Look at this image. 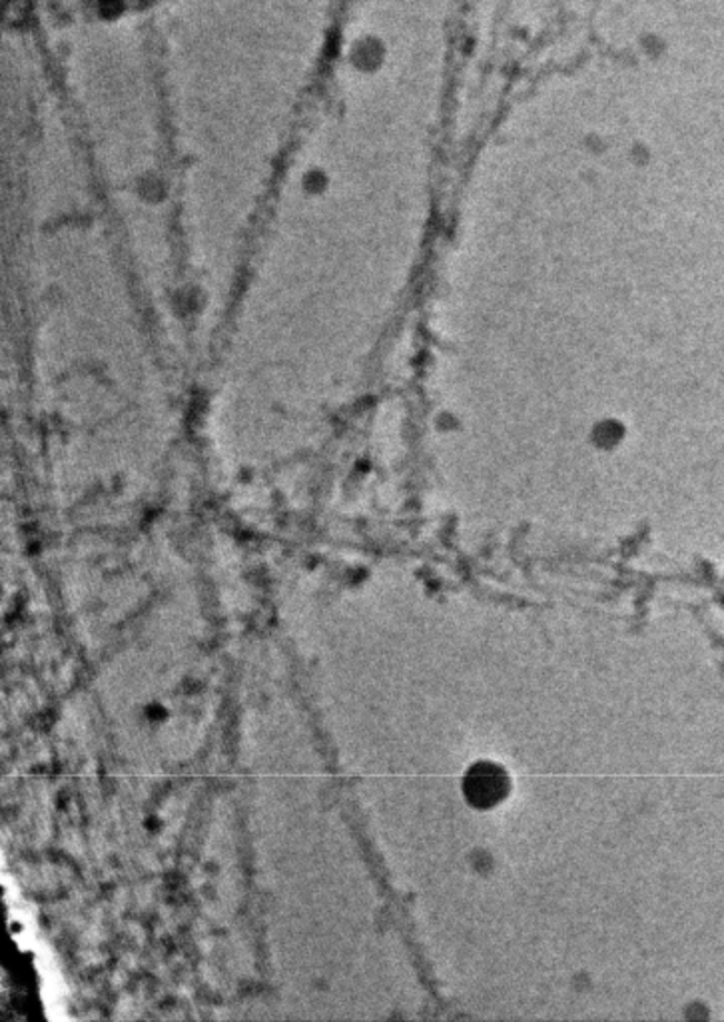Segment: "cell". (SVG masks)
<instances>
[{
	"instance_id": "obj_1",
	"label": "cell",
	"mask_w": 724,
	"mask_h": 1022,
	"mask_svg": "<svg viewBox=\"0 0 724 1022\" xmlns=\"http://www.w3.org/2000/svg\"><path fill=\"white\" fill-rule=\"evenodd\" d=\"M511 781L505 769L495 763H477L471 766L463 781V793L471 805L491 809L510 795Z\"/></svg>"
}]
</instances>
